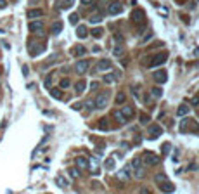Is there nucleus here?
<instances>
[{
	"instance_id": "1",
	"label": "nucleus",
	"mask_w": 199,
	"mask_h": 194,
	"mask_svg": "<svg viewBox=\"0 0 199 194\" xmlns=\"http://www.w3.org/2000/svg\"><path fill=\"white\" fill-rule=\"evenodd\" d=\"M144 163H146L147 166H156V165L161 163V158H159L158 154L147 151V153H144Z\"/></svg>"
},
{
	"instance_id": "34",
	"label": "nucleus",
	"mask_w": 199,
	"mask_h": 194,
	"mask_svg": "<svg viewBox=\"0 0 199 194\" xmlns=\"http://www.w3.org/2000/svg\"><path fill=\"white\" fill-rule=\"evenodd\" d=\"M102 21V16H99V14H95L94 18H90V23H101Z\"/></svg>"
},
{
	"instance_id": "31",
	"label": "nucleus",
	"mask_w": 199,
	"mask_h": 194,
	"mask_svg": "<svg viewBox=\"0 0 199 194\" xmlns=\"http://www.w3.org/2000/svg\"><path fill=\"white\" fill-rule=\"evenodd\" d=\"M69 87V80L68 78H62L61 80V89H68Z\"/></svg>"
},
{
	"instance_id": "23",
	"label": "nucleus",
	"mask_w": 199,
	"mask_h": 194,
	"mask_svg": "<svg viewBox=\"0 0 199 194\" xmlns=\"http://www.w3.org/2000/svg\"><path fill=\"white\" fill-rule=\"evenodd\" d=\"M76 35H78V38H85L87 35H88V31H87L85 26H78V30H76Z\"/></svg>"
},
{
	"instance_id": "20",
	"label": "nucleus",
	"mask_w": 199,
	"mask_h": 194,
	"mask_svg": "<svg viewBox=\"0 0 199 194\" xmlns=\"http://www.w3.org/2000/svg\"><path fill=\"white\" fill-rule=\"evenodd\" d=\"M189 113V106L187 104H180L178 106V109H177V115L178 116H185Z\"/></svg>"
},
{
	"instance_id": "29",
	"label": "nucleus",
	"mask_w": 199,
	"mask_h": 194,
	"mask_svg": "<svg viewBox=\"0 0 199 194\" xmlns=\"http://www.w3.org/2000/svg\"><path fill=\"white\" fill-rule=\"evenodd\" d=\"M123 102H125V94L123 92L116 94V104H123Z\"/></svg>"
},
{
	"instance_id": "18",
	"label": "nucleus",
	"mask_w": 199,
	"mask_h": 194,
	"mask_svg": "<svg viewBox=\"0 0 199 194\" xmlns=\"http://www.w3.org/2000/svg\"><path fill=\"white\" fill-rule=\"evenodd\" d=\"M75 163H76V166H78V168H88V161H87L83 156H78Z\"/></svg>"
},
{
	"instance_id": "39",
	"label": "nucleus",
	"mask_w": 199,
	"mask_h": 194,
	"mask_svg": "<svg viewBox=\"0 0 199 194\" xmlns=\"http://www.w3.org/2000/svg\"><path fill=\"white\" fill-rule=\"evenodd\" d=\"M121 52H123V48H121V47H116V48H114V56H118V54H121Z\"/></svg>"
},
{
	"instance_id": "13",
	"label": "nucleus",
	"mask_w": 199,
	"mask_h": 194,
	"mask_svg": "<svg viewBox=\"0 0 199 194\" xmlns=\"http://www.w3.org/2000/svg\"><path fill=\"white\" fill-rule=\"evenodd\" d=\"M42 28H43V23L42 21H31L30 23V30L33 31V33H40Z\"/></svg>"
},
{
	"instance_id": "17",
	"label": "nucleus",
	"mask_w": 199,
	"mask_h": 194,
	"mask_svg": "<svg viewBox=\"0 0 199 194\" xmlns=\"http://www.w3.org/2000/svg\"><path fill=\"white\" fill-rule=\"evenodd\" d=\"M28 16H30V19H38L43 16V11H42V9H33V11L28 12Z\"/></svg>"
},
{
	"instance_id": "12",
	"label": "nucleus",
	"mask_w": 199,
	"mask_h": 194,
	"mask_svg": "<svg viewBox=\"0 0 199 194\" xmlns=\"http://www.w3.org/2000/svg\"><path fill=\"white\" fill-rule=\"evenodd\" d=\"M133 113H135V109H133V106H125L123 109H121V115L125 116L127 120H130L132 116H133Z\"/></svg>"
},
{
	"instance_id": "16",
	"label": "nucleus",
	"mask_w": 199,
	"mask_h": 194,
	"mask_svg": "<svg viewBox=\"0 0 199 194\" xmlns=\"http://www.w3.org/2000/svg\"><path fill=\"white\" fill-rule=\"evenodd\" d=\"M133 175L137 177V179H144V177H146V166H139V168H135V170H133Z\"/></svg>"
},
{
	"instance_id": "41",
	"label": "nucleus",
	"mask_w": 199,
	"mask_h": 194,
	"mask_svg": "<svg viewBox=\"0 0 199 194\" xmlns=\"http://www.w3.org/2000/svg\"><path fill=\"white\" fill-rule=\"evenodd\" d=\"M168 151H170V144H165L163 146V153H168Z\"/></svg>"
},
{
	"instance_id": "44",
	"label": "nucleus",
	"mask_w": 199,
	"mask_h": 194,
	"mask_svg": "<svg viewBox=\"0 0 199 194\" xmlns=\"http://www.w3.org/2000/svg\"><path fill=\"white\" fill-rule=\"evenodd\" d=\"M0 7H5V2H4V0H0Z\"/></svg>"
},
{
	"instance_id": "37",
	"label": "nucleus",
	"mask_w": 199,
	"mask_h": 194,
	"mask_svg": "<svg viewBox=\"0 0 199 194\" xmlns=\"http://www.w3.org/2000/svg\"><path fill=\"white\" fill-rule=\"evenodd\" d=\"M69 21H71V24H76V21H78V14H73L71 18H69Z\"/></svg>"
},
{
	"instance_id": "36",
	"label": "nucleus",
	"mask_w": 199,
	"mask_h": 194,
	"mask_svg": "<svg viewBox=\"0 0 199 194\" xmlns=\"http://www.w3.org/2000/svg\"><path fill=\"white\" fill-rule=\"evenodd\" d=\"M152 94H154L156 97H161V95H163V90H161V89H152Z\"/></svg>"
},
{
	"instance_id": "25",
	"label": "nucleus",
	"mask_w": 199,
	"mask_h": 194,
	"mask_svg": "<svg viewBox=\"0 0 199 194\" xmlns=\"http://www.w3.org/2000/svg\"><path fill=\"white\" fill-rule=\"evenodd\" d=\"M132 166H133V170L142 166V160H140V158H133V160H132Z\"/></svg>"
},
{
	"instance_id": "30",
	"label": "nucleus",
	"mask_w": 199,
	"mask_h": 194,
	"mask_svg": "<svg viewBox=\"0 0 199 194\" xmlns=\"http://www.w3.org/2000/svg\"><path fill=\"white\" fill-rule=\"evenodd\" d=\"M69 175H71L73 179H78V177H80V170H76V168H69Z\"/></svg>"
},
{
	"instance_id": "42",
	"label": "nucleus",
	"mask_w": 199,
	"mask_h": 194,
	"mask_svg": "<svg viewBox=\"0 0 199 194\" xmlns=\"http://www.w3.org/2000/svg\"><path fill=\"white\" fill-rule=\"evenodd\" d=\"M192 104H194V106L199 104V99H197V97H194V99H192Z\"/></svg>"
},
{
	"instance_id": "43",
	"label": "nucleus",
	"mask_w": 199,
	"mask_h": 194,
	"mask_svg": "<svg viewBox=\"0 0 199 194\" xmlns=\"http://www.w3.org/2000/svg\"><path fill=\"white\" fill-rule=\"evenodd\" d=\"M87 106H88L90 109H92V108H95V106H94V101H88V102H87Z\"/></svg>"
},
{
	"instance_id": "14",
	"label": "nucleus",
	"mask_w": 199,
	"mask_h": 194,
	"mask_svg": "<svg viewBox=\"0 0 199 194\" xmlns=\"http://www.w3.org/2000/svg\"><path fill=\"white\" fill-rule=\"evenodd\" d=\"M118 78V73H109V75L104 76V83L106 85H111V83H114Z\"/></svg>"
},
{
	"instance_id": "15",
	"label": "nucleus",
	"mask_w": 199,
	"mask_h": 194,
	"mask_svg": "<svg viewBox=\"0 0 199 194\" xmlns=\"http://www.w3.org/2000/svg\"><path fill=\"white\" fill-rule=\"evenodd\" d=\"M43 45H30V54L31 56H37V54H40V52H43Z\"/></svg>"
},
{
	"instance_id": "19",
	"label": "nucleus",
	"mask_w": 199,
	"mask_h": 194,
	"mask_svg": "<svg viewBox=\"0 0 199 194\" xmlns=\"http://www.w3.org/2000/svg\"><path fill=\"white\" fill-rule=\"evenodd\" d=\"M50 30H52L54 35H59L61 30H62V23H61V21H56V23L52 24V28H50Z\"/></svg>"
},
{
	"instance_id": "2",
	"label": "nucleus",
	"mask_w": 199,
	"mask_h": 194,
	"mask_svg": "<svg viewBox=\"0 0 199 194\" xmlns=\"http://www.w3.org/2000/svg\"><path fill=\"white\" fill-rule=\"evenodd\" d=\"M132 21H133V24H139V26L146 23V16H144L142 9H135V11L132 12Z\"/></svg>"
},
{
	"instance_id": "21",
	"label": "nucleus",
	"mask_w": 199,
	"mask_h": 194,
	"mask_svg": "<svg viewBox=\"0 0 199 194\" xmlns=\"http://www.w3.org/2000/svg\"><path fill=\"white\" fill-rule=\"evenodd\" d=\"M114 118H116V121H118V123H121V125H125V123L128 121V120L125 118L123 115H121V111H116V113H114Z\"/></svg>"
},
{
	"instance_id": "7",
	"label": "nucleus",
	"mask_w": 199,
	"mask_h": 194,
	"mask_svg": "<svg viewBox=\"0 0 199 194\" xmlns=\"http://www.w3.org/2000/svg\"><path fill=\"white\" fill-rule=\"evenodd\" d=\"M107 69H111V61L109 59H101L97 63V66H95V71H97V73H104V71H107Z\"/></svg>"
},
{
	"instance_id": "38",
	"label": "nucleus",
	"mask_w": 199,
	"mask_h": 194,
	"mask_svg": "<svg viewBox=\"0 0 199 194\" xmlns=\"http://www.w3.org/2000/svg\"><path fill=\"white\" fill-rule=\"evenodd\" d=\"M50 83H52V75H49L45 78V87H50Z\"/></svg>"
},
{
	"instance_id": "10",
	"label": "nucleus",
	"mask_w": 199,
	"mask_h": 194,
	"mask_svg": "<svg viewBox=\"0 0 199 194\" xmlns=\"http://www.w3.org/2000/svg\"><path fill=\"white\" fill-rule=\"evenodd\" d=\"M159 189H161L163 192H173V191H175V186H173L172 182H168V180H165V182L159 184Z\"/></svg>"
},
{
	"instance_id": "11",
	"label": "nucleus",
	"mask_w": 199,
	"mask_h": 194,
	"mask_svg": "<svg viewBox=\"0 0 199 194\" xmlns=\"http://www.w3.org/2000/svg\"><path fill=\"white\" fill-rule=\"evenodd\" d=\"M130 168H123V170H121V172L120 173H118V179H120V180H123V182H128V180H130Z\"/></svg>"
},
{
	"instance_id": "26",
	"label": "nucleus",
	"mask_w": 199,
	"mask_h": 194,
	"mask_svg": "<svg viewBox=\"0 0 199 194\" xmlns=\"http://www.w3.org/2000/svg\"><path fill=\"white\" fill-rule=\"evenodd\" d=\"M99 128H101V130H107V120L106 118L99 120Z\"/></svg>"
},
{
	"instance_id": "45",
	"label": "nucleus",
	"mask_w": 199,
	"mask_h": 194,
	"mask_svg": "<svg viewBox=\"0 0 199 194\" xmlns=\"http://www.w3.org/2000/svg\"><path fill=\"white\" fill-rule=\"evenodd\" d=\"M197 116H199V113H197Z\"/></svg>"
},
{
	"instance_id": "3",
	"label": "nucleus",
	"mask_w": 199,
	"mask_h": 194,
	"mask_svg": "<svg viewBox=\"0 0 199 194\" xmlns=\"http://www.w3.org/2000/svg\"><path fill=\"white\" fill-rule=\"evenodd\" d=\"M88 68H90V61H87V59H82L75 64V71L78 75H85L87 71H88Z\"/></svg>"
},
{
	"instance_id": "6",
	"label": "nucleus",
	"mask_w": 199,
	"mask_h": 194,
	"mask_svg": "<svg viewBox=\"0 0 199 194\" xmlns=\"http://www.w3.org/2000/svg\"><path fill=\"white\" fill-rule=\"evenodd\" d=\"M121 11H123V5H121L120 2H111V4L107 5V14L109 16H116V14H120Z\"/></svg>"
},
{
	"instance_id": "8",
	"label": "nucleus",
	"mask_w": 199,
	"mask_h": 194,
	"mask_svg": "<svg viewBox=\"0 0 199 194\" xmlns=\"http://www.w3.org/2000/svg\"><path fill=\"white\" fill-rule=\"evenodd\" d=\"M161 134H163V128L159 127V125H151V127H149V132H147L149 139H158Z\"/></svg>"
},
{
	"instance_id": "22",
	"label": "nucleus",
	"mask_w": 199,
	"mask_h": 194,
	"mask_svg": "<svg viewBox=\"0 0 199 194\" xmlns=\"http://www.w3.org/2000/svg\"><path fill=\"white\" fill-rule=\"evenodd\" d=\"M50 95L54 99H62V90L61 89H50Z\"/></svg>"
},
{
	"instance_id": "27",
	"label": "nucleus",
	"mask_w": 199,
	"mask_h": 194,
	"mask_svg": "<svg viewBox=\"0 0 199 194\" xmlns=\"http://www.w3.org/2000/svg\"><path fill=\"white\" fill-rule=\"evenodd\" d=\"M106 168H107V170H113L114 168V160L113 158H107V160H106Z\"/></svg>"
},
{
	"instance_id": "24",
	"label": "nucleus",
	"mask_w": 199,
	"mask_h": 194,
	"mask_svg": "<svg viewBox=\"0 0 199 194\" xmlns=\"http://www.w3.org/2000/svg\"><path fill=\"white\" fill-rule=\"evenodd\" d=\"M85 52H87V50H85V47H83V45H78V47L73 48V54H75V56H83Z\"/></svg>"
},
{
	"instance_id": "4",
	"label": "nucleus",
	"mask_w": 199,
	"mask_h": 194,
	"mask_svg": "<svg viewBox=\"0 0 199 194\" xmlns=\"http://www.w3.org/2000/svg\"><path fill=\"white\" fill-rule=\"evenodd\" d=\"M166 54H158V56H154L152 59L149 61V66L151 68H156V66H161V64H165L166 63Z\"/></svg>"
},
{
	"instance_id": "5",
	"label": "nucleus",
	"mask_w": 199,
	"mask_h": 194,
	"mask_svg": "<svg viewBox=\"0 0 199 194\" xmlns=\"http://www.w3.org/2000/svg\"><path fill=\"white\" fill-rule=\"evenodd\" d=\"M106 104H107V94L102 92V94H99V95L95 97L94 106H95V108H99V109H102V108H106Z\"/></svg>"
},
{
	"instance_id": "35",
	"label": "nucleus",
	"mask_w": 199,
	"mask_h": 194,
	"mask_svg": "<svg viewBox=\"0 0 199 194\" xmlns=\"http://www.w3.org/2000/svg\"><path fill=\"white\" fill-rule=\"evenodd\" d=\"M154 179H156V182H158V184H161V182H165V180H166V177L165 175H159V173H158Z\"/></svg>"
},
{
	"instance_id": "9",
	"label": "nucleus",
	"mask_w": 199,
	"mask_h": 194,
	"mask_svg": "<svg viewBox=\"0 0 199 194\" xmlns=\"http://www.w3.org/2000/svg\"><path fill=\"white\" fill-rule=\"evenodd\" d=\"M154 80H156V82L158 83H165L166 80H168V75H166V71H156V73H154Z\"/></svg>"
},
{
	"instance_id": "32",
	"label": "nucleus",
	"mask_w": 199,
	"mask_h": 194,
	"mask_svg": "<svg viewBox=\"0 0 199 194\" xmlns=\"http://www.w3.org/2000/svg\"><path fill=\"white\" fill-rule=\"evenodd\" d=\"M57 184H59L61 187H68V182H66L62 177H57Z\"/></svg>"
},
{
	"instance_id": "40",
	"label": "nucleus",
	"mask_w": 199,
	"mask_h": 194,
	"mask_svg": "<svg viewBox=\"0 0 199 194\" xmlns=\"http://www.w3.org/2000/svg\"><path fill=\"white\" fill-rule=\"evenodd\" d=\"M97 87H99V83H97V82H92V83H90V89H92V90H95Z\"/></svg>"
},
{
	"instance_id": "33",
	"label": "nucleus",
	"mask_w": 199,
	"mask_h": 194,
	"mask_svg": "<svg viewBox=\"0 0 199 194\" xmlns=\"http://www.w3.org/2000/svg\"><path fill=\"white\" fill-rule=\"evenodd\" d=\"M92 35H94V37H95V38H99V37H102V30H101V28H95V30H94V31H92Z\"/></svg>"
},
{
	"instance_id": "28",
	"label": "nucleus",
	"mask_w": 199,
	"mask_h": 194,
	"mask_svg": "<svg viewBox=\"0 0 199 194\" xmlns=\"http://www.w3.org/2000/svg\"><path fill=\"white\" fill-rule=\"evenodd\" d=\"M75 89H76V92H78V94H82L83 90H85V82H78Z\"/></svg>"
}]
</instances>
